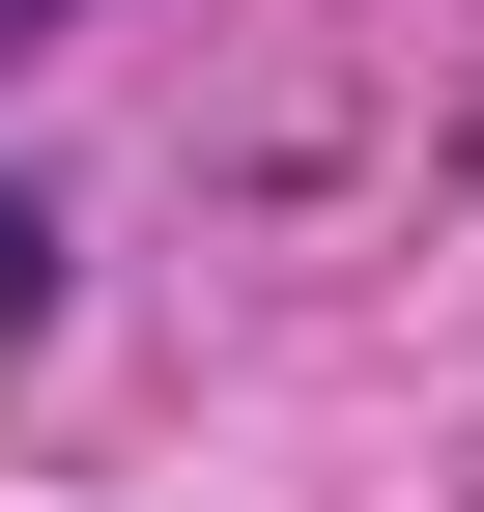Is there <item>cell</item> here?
Wrapping results in <instances>:
<instances>
[{"label":"cell","mask_w":484,"mask_h":512,"mask_svg":"<svg viewBox=\"0 0 484 512\" xmlns=\"http://www.w3.org/2000/svg\"><path fill=\"white\" fill-rule=\"evenodd\" d=\"M29 285H57V228H29V200H0V342H29Z\"/></svg>","instance_id":"1"}]
</instances>
